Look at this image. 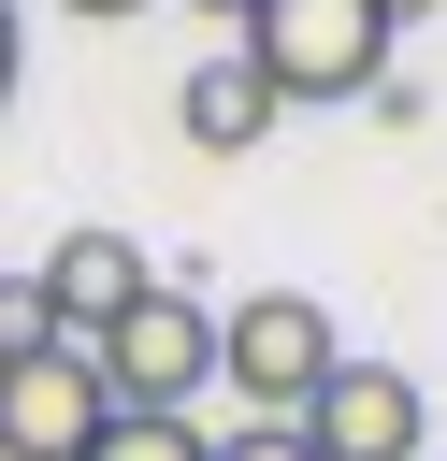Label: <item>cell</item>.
Masks as SVG:
<instances>
[{"mask_svg":"<svg viewBox=\"0 0 447 461\" xmlns=\"http://www.w3.org/2000/svg\"><path fill=\"white\" fill-rule=\"evenodd\" d=\"M29 288H43V331H58V346H101L159 274H144V245H130V230H58Z\"/></svg>","mask_w":447,"mask_h":461,"instance_id":"cell-6","label":"cell"},{"mask_svg":"<svg viewBox=\"0 0 447 461\" xmlns=\"http://www.w3.org/2000/svg\"><path fill=\"white\" fill-rule=\"evenodd\" d=\"M202 14H231V29H245V14H260V0H202Z\"/></svg>","mask_w":447,"mask_h":461,"instance_id":"cell-13","label":"cell"},{"mask_svg":"<svg viewBox=\"0 0 447 461\" xmlns=\"http://www.w3.org/2000/svg\"><path fill=\"white\" fill-rule=\"evenodd\" d=\"M101 389H115V418H187L202 389H216V303H187V288H144L101 346Z\"/></svg>","mask_w":447,"mask_h":461,"instance_id":"cell-3","label":"cell"},{"mask_svg":"<svg viewBox=\"0 0 447 461\" xmlns=\"http://www.w3.org/2000/svg\"><path fill=\"white\" fill-rule=\"evenodd\" d=\"M274 115H288V101L260 86V58H245V43H216V58H187V86H173V130H187L202 158H245V144H260Z\"/></svg>","mask_w":447,"mask_h":461,"instance_id":"cell-7","label":"cell"},{"mask_svg":"<svg viewBox=\"0 0 447 461\" xmlns=\"http://www.w3.org/2000/svg\"><path fill=\"white\" fill-rule=\"evenodd\" d=\"M303 447H317V461H433V403H418L404 360H360V346H346V375L303 403Z\"/></svg>","mask_w":447,"mask_h":461,"instance_id":"cell-5","label":"cell"},{"mask_svg":"<svg viewBox=\"0 0 447 461\" xmlns=\"http://www.w3.org/2000/svg\"><path fill=\"white\" fill-rule=\"evenodd\" d=\"M72 14H101V29H115V14H159V0H72Z\"/></svg>","mask_w":447,"mask_h":461,"instance_id":"cell-11","label":"cell"},{"mask_svg":"<svg viewBox=\"0 0 447 461\" xmlns=\"http://www.w3.org/2000/svg\"><path fill=\"white\" fill-rule=\"evenodd\" d=\"M87 461H216V432H202V418H115Z\"/></svg>","mask_w":447,"mask_h":461,"instance_id":"cell-8","label":"cell"},{"mask_svg":"<svg viewBox=\"0 0 447 461\" xmlns=\"http://www.w3.org/2000/svg\"><path fill=\"white\" fill-rule=\"evenodd\" d=\"M101 432H115V389H101L87 346H29V360H0V461H87Z\"/></svg>","mask_w":447,"mask_h":461,"instance_id":"cell-4","label":"cell"},{"mask_svg":"<svg viewBox=\"0 0 447 461\" xmlns=\"http://www.w3.org/2000/svg\"><path fill=\"white\" fill-rule=\"evenodd\" d=\"M0 101H14V0H0Z\"/></svg>","mask_w":447,"mask_h":461,"instance_id":"cell-12","label":"cell"},{"mask_svg":"<svg viewBox=\"0 0 447 461\" xmlns=\"http://www.w3.org/2000/svg\"><path fill=\"white\" fill-rule=\"evenodd\" d=\"M375 14H389V29H418V14H447V0H375Z\"/></svg>","mask_w":447,"mask_h":461,"instance_id":"cell-10","label":"cell"},{"mask_svg":"<svg viewBox=\"0 0 447 461\" xmlns=\"http://www.w3.org/2000/svg\"><path fill=\"white\" fill-rule=\"evenodd\" d=\"M216 461H317V447H303V418H231Z\"/></svg>","mask_w":447,"mask_h":461,"instance_id":"cell-9","label":"cell"},{"mask_svg":"<svg viewBox=\"0 0 447 461\" xmlns=\"http://www.w3.org/2000/svg\"><path fill=\"white\" fill-rule=\"evenodd\" d=\"M231 43L260 58V86H274V101H332V115H346V101H375V86H389V43H404V29H389L375 0H260Z\"/></svg>","mask_w":447,"mask_h":461,"instance_id":"cell-1","label":"cell"},{"mask_svg":"<svg viewBox=\"0 0 447 461\" xmlns=\"http://www.w3.org/2000/svg\"><path fill=\"white\" fill-rule=\"evenodd\" d=\"M216 375H231L245 418H303V403L346 375V331H332L317 288H245V303L216 317Z\"/></svg>","mask_w":447,"mask_h":461,"instance_id":"cell-2","label":"cell"}]
</instances>
